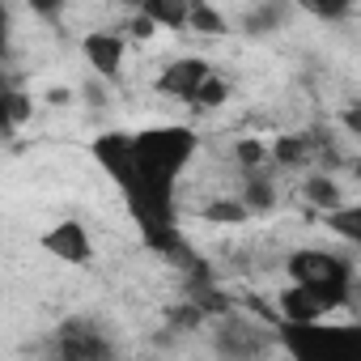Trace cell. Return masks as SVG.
<instances>
[{
	"instance_id": "1",
	"label": "cell",
	"mask_w": 361,
	"mask_h": 361,
	"mask_svg": "<svg viewBox=\"0 0 361 361\" xmlns=\"http://www.w3.org/2000/svg\"><path fill=\"white\" fill-rule=\"evenodd\" d=\"M94 161L119 188L128 213L140 226L145 247L174 255L183 251L174 230V183L200 153V132L188 123H153L140 132H102L90 145Z\"/></svg>"
},
{
	"instance_id": "2",
	"label": "cell",
	"mask_w": 361,
	"mask_h": 361,
	"mask_svg": "<svg viewBox=\"0 0 361 361\" xmlns=\"http://www.w3.org/2000/svg\"><path fill=\"white\" fill-rule=\"evenodd\" d=\"M276 344L298 361H361V323H348V327L281 323Z\"/></svg>"
},
{
	"instance_id": "3",
	"label": "cell",
	"mask_w": 361,
	"mask_h": 361,
	"mask_svg": "<svg viewBox=\"0 0 361 361\" xmlns=\"http://www.w3.org/2000/svg\"><path fill=\"white\" fill-rule=\"evenodd\" d=\"M285 272L293 285H306V289H319L323 298H331L336 306L348 302L353 293V264L336 251H319V247H302L285 259Z\"/></svg>"
},
{
	"instance_id": "4",
	"label": "cell",
	"mask_w": 361,
	"mask_h": 361,
	"mask_svg": "<svg viewBox=\"0 0 361 361\" xmlns=\"http://www.w3.org/2000/svg\"><path fill=\"white\" fill-rule=\"evenodd\" d=\"M111 353L115 348L106 344V336L85 319H68L56 331V357H64V361H102Z\"/></svg>"
},
{
	"instance_id": "5",
	"label": "cell",
	"mask_w": 361,
	"mask_h": 361,
	"mask_svg": "<svg viewBox=\"0 0 361 361\" xmlns=\"http://www.w3.org/2000/svg\"><path fill=\"white\" fill-rule=\"evenodd\" d=\"M39 247L51 255V259H64V264H73V268H85L90 259H94V243H90V230L81 226V221H56L43 238H39Z\"/></svg>"
},
{
	"instance_id": "6",
	"label": "cell",
	"mask_w": 361,
	"mask_h": 361,
	"mask_svg": "<svg viewBox=\"0 0 361 361\" xmlns=\"http://www.w3.org/2000/svg\"><path fill=\"white\" fill-rule=\"evenodd\" d=\"M213 77V64L204 60V56H174L161 73H157V94H166V98H192L204 81Z\"/></svg>"
},
{
	"instance_id": "7",
	"label": "cell",
	"mask_w": 361,
	"mask_h": 361,
	"mask_svg": "<svg viewBox=\"0 0 361 361\" xmlns=\"http://www.w3.org/2000/svg\"><path fill=\"white\" fill-rule=\"evenodd\" d=\"M331 310H340L331 298H323L319 289H306V285H293L276 293V314L281 323H323Z\"/></svg>"
},
{
	"instance_id": "8",
	"label": "cell",
	"mask_w": 361,
	"mask_h": 361,
	"mask_svg": "<svg viewBox=\"0 0 361 361\" xmlns=\"http://www.w3.org/2000/svg\"><path fill=\"white\" fill-rule=\"evenodd\" d=\"M81 51H85V64H90L102 81H119L123 56H128L123 35H115V30H94V35L81 39Z\"/></svg>"
},
{
	"instance_id": "9",
	"label": "cell",
	"mask_w": 361,
	"mask_h": 361,
	"mask_svg": "<svg viewBox=\"0 0 361 361\" xmlns=\"http://www.w3.org/2000/svg\"><path fill=\"white\" fill-rule=\"evenodd\" d=\"M298 13V5L293 0H259V5L238 22V30L243 35H251V39H259V35H276V30H285L289 26V18Z\"/></svg>"
},
{
	"instance_id": "10",
	"label": "cell",
	"mask_w": 361,
	"mask_h": 361,
	"mask_svg": "<svg viewBox=\"0 0 361 361\" xmlns=\"http://www.w3.org/2000/svg\"><path fill=\"white\" fill-rule=\"evenodd\" d=\"M272 340L259 327H247V323H221L217 327V353H226V357H255Z\"/></svg>"
},
{
	"instance_id": "11",
	"label": "cell",
	"mask_w": 361,
	"mask_h": 361,
	"mask_svg": "<svg viewBox=\"0 0 361 361\" xmlns=\"http://www.w3.org/2000/svg\"><path fill=\"white\" fill-rule=\"evenodd\" d=\"M140 13H149L157 22V30H188L192 0H145Z\"/></svg>"
},
{
	"instance_id": "12",
	"label": "cell",
	"mask_w": 361,
	"mask_h": 361,
	"mask_svg": "<svg viewBox=\"0 0 361 361\" xmlns=\"http://www.w3.org/2000/svg\"><path fill=\"white\" fill-rule=\"evenodd\" d=\"M302 196H306L319 213H331V209H340V204H344V192H340V183H336L331 174H306Z\"/></svg>"
},
{
	"instance_id": "13",
	"label": "cell",
	"mask_w": 361,
	"mask_h": 361,
	"mask_svg": "<svg viewBox=\"0 0 361 361\" xmlns=\"http://www.w3.org/2000/svg\"><path fill=\"white\" fill-rule=\"evenodd\" d=\"M323 221H327V230H331L336 238L361 247V204H340V209L323 213Z\"/></svg>"
},
{
	"instance_id": "14",
	"label": "cell",
	"mask_w": 361,
	"mask_h": 361,
	"mask_svg": "<svg viewBox=\"0 0 361 361\" xmlns=\"http://www.w3.org/2000/svg\"><path fill=\"white\" fill-rule=\"evenodd\" d=\"M188 30L209 35V39H221V35H230V22H226V13H221V9H213V5H209V0H192Z\"/></svg>"
},
{
	"instance_id": "15",
	"label": "cell",
	"mask_w": 361,
	"mask_h": 361,
	"mask_svg": "<svg viewBox=\"0 0 361 361\" xmlns=\"http://www.w3.org/2000/svg\"><path fill=\"white\" fill-rule=\"evenodd\" d=\"M247 217H255V213L247 209V200H243V196L209 200V204H204V221H213V226H243Z\"/></svg>"
},
{
	"instance_id": "16",
	"label": "cell",
	"mask_w": 361,
	"mask_h": 361,
	"mask_svg": "<svg viewBox=\"0 0 361 361\" xmlns=\"http://www.w3.org/2000/svg\"><path fill=\"white\" fill-rule=\"evenodd\" d=\"M238 196L247 200V209H251V213H268V209L276 204V192H272L268 178H264V170H247V188H243Z\"/></svg>"
},
{
	"instance_id": "17",
	"label": "cell",
	"mask_w": 361,
	"mask_h": 361,
	"mask_svg": "<svg viewBox=\"0 0 361 361\" xmlns=\"http://www.w3.org/2000/svg\"><path fill=\"white\" fill-rule=\"evenodd\" d=\"M293 5H298V13H310L319 22H344L357 0H293Z\"/></svg>"
},
{
	"instance_id": "18",
	"label": "cell",
	"mask_w": 361,
	"mask_h": 361,
	"mask_svg": "<svg viewBox=\"0 0 361 361\" xmlns=\"http://www.w3.org/2000/svg\"><path fill=\"white\" fill-rule=\"evenodd\" d=\"M188 102H192V106H200V111H217V106H226V102H230V81H221V77L213 73V77H209L192 98H188Z\"/></svg>"
},
{
	"instance_id": "19",
	"label": "cell",
	"mask_w": 361,
	"mask_h": 361,
	"mask_svg": "<svg viewBox=\"0 0 361 361\" xmlns=\"http://www.w3.org/2000/svg\"><path fill=\"white\" fill-rule=\"evenodd\" d=\"M272 161L276 166H302V161H310V140L306 136H281L272 145Z\"/></svg>"
},
{
	"instance_id": "20",
	"label": "cell",
	"mask_w": 361,
	"mask_h": 361,
	"mask_svg": "<svg viewBox=\"0 0 361 361\" xmlns=\"http://www.w3.org/2000/svg\"><path fill=\"white\" fill-rule=\"evenodd\" d=\"M234 157H238L243 170H264V161H272V149H264L259 140H238Z\"/></svg>"
},
{
	"instance_id": "21",
	"label": "cell",
	"mask_w": 361,
	"mask_h": 361,
	"mask_svg": "<svg viewBox=\"0 0 361 361\" xmlns=\"http://www.w3.org/2000/svg\"><path fill=\"white\" fill-rule=\"evenodd\" d=\"M5 102H9V128H22L35 111V102L22 94V90H5Z\"/></svg>"
},
{
	"instance_id": "22",
	"label": "cell",
	"mask_w": 361,
	"mask_h": 361,
	"mask_svg": "<svg viewBox=\"0 0 361 361\" xmlns=\"http://www.w3.org/2000/svg\"><path fill=\"white\" fill-rule=\"evenodd\" d=\"M340 128H344L353 140H361V102H348V106L340 111Z\"/></svg>"
},
{
	"instance_id": "23",
	"label": "cell",
	"mask_w": 361,
	"mask_h": 361,
	"mask_svg": "<svg viewBox=\"0 0 361 361\" xmlns=\"http://www.w3.org/2000/svg\"><path fill=\"white\" fill-rule=\"evenodd\" d=\"M26 5L39 13V18H47V22H56L60 13H64V5H68V0H26Z\"/></svg>"
},
{
	"instance_id": "24",
	"label": "cell",
	"mask_w": 361,
	"mask_h": 361,
	"mask_svg": "<svg viewBox=\"0 0 361 361\" xmlns=\"http://www.w3.org/2000/svg\"><path fill=\"white\" fill-rule=\"evenodd\" d=\"M119 5H123V9H132V13H140V5H145V0H119Z\"/></svg>"
},
{
	"instance_id": "25",
	"label": "cell",
	"mask_w": 361,
	"mask_h": 361,
	"mask_svg": "<svg viewBox=\"0 0 361 361\" xmlns=\"http://www.w3.org/2000/svg\"><path fill=\"white\" fill-rule=\"evenodd\" d=\"M353 174H357V183H361V161H357V166H353Z\"/></svg>"
}]
</instances>
